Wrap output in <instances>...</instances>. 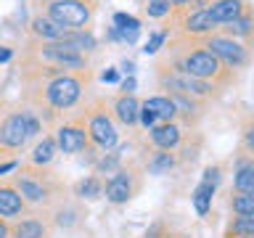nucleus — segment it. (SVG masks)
Segmentation results:
<instances>
[{"instance_id":"34","label":"nucleus","mask_w":254,"mask_h":238,"mask_svg":"<svg viewBox=\"0 0 254 238\" xmlns=\"http://www.w3.org/2000/svg\"><path fill=\"white\" fill-rule=\"evenodd\" d=\"M16 167H19V164H16L13 159H11V162H0V175H5V172H13Z\"/></svg>"},{"instance_id":"31","label":"nucleus","mask_w":254,"mask_h":238,"mask_svg":"<svg viewBox=\"0 0 254 238\" xmlns=\"http://www.w3.org/2000/svg\"><path fill=\"white\" fill-rule=\"evenodd\" d=\"M114 27L117 29H127V27H140V21L132 13H114Z\"/></svg>"},{"instance_id":"4","label":"nucleus","mask_w":254,"mask_h":238,"mask_svg":"<svg viewBox=\"0 0 254 238\" xmlns=\"http://www.w3.org/2000/svg\"><path fill=\"white\" fill-rule=\"evenodd\" d=\"M43 132V119L27 106H13L0 114V159L24 151V146Z\"/></svg>"},{"instance_id":"8","label":"nucleus","mask_w":254,"mask_h":238,"mask_svg":"<svg viewBox=\"0 0 254 238\" xmlns=\"http://www.w3.org/2000/svg\"><path fill=\"white\" fill-rule=\"evenodd\" d=\"M51 135H53L56 146H59V154L64 156H77V154H93V159L98 156V151L90 146V138H87V130H85L79 111H74L71 117H64L61 122H56Z\"/></svg>"},{"instance_id":"10","label":"nucleus","mask_w":254,"mask_h":238,"mask_svg":"<svg viewBox=\"0 0 254 238\" xmlns=\"http://www.w3.org/2000/svg\"><path fill=\"white\" fill-rule=\"evenodd\" d=\"M53 225L45 212H29L11 222V238H51Z\"/></svg>"},{"instance_id":"5","label":"nucleus","mask_w":254,"mask_h":238,"mask_svg":"<svg viewBox=\"0 0 254 238\" xmlns=\"http://www.w3.org/2000/svg\"><path fill=\"white\" fill-rule=\"evenodd\" d=\"M79 117L85 122L87 138H90V146L98 151V154H106V151H114L119 143V124L114 122L109 111L106 98H87L79 106Z\"/></svg>"},{"instance_id":"22","label":"nucleus","mask_w":254,"mask_h":238,"mask_svg":"<svg viewBox=\"0 0 254 238\" xmlns=\"http://www.w3.org/2000/svg\"><path fill=\"white\" fill-rule=\"evenodd\" d=\"M222 238H254V217H238L230 214L222 230Z\"/></svg>"},{"instance_id":"35","label":"nucleus","mask_w":254,"mask_h":238,"mask_svg":"<svg viewBox=\"0 0 254 238\" xmlns=\"http://www.w3.org/2000/svg\"><path fill=\"white\" fill-rule=\"evenodd\" d=\"M11 56H13V51L8 45H0V63L3 61H11Z\"/></svg>"},{"instance_id":"3","label":"nucleus","mask_w":254,"mask_h":238,"mask_svg":"<svg viewBox=\"0 0 254 238\" xmlns=\"http://www.w3.org/2000/svg\"><path fill=\"white\" fill-rule=\"evenodd\" d=\"M8 180L13 182V188L19 190V196L24 198V204H27L32 212H48L51 206L59 204L61 198H66L64 185H61V180L56 178L53 167L21 164V167H16Z\"/></svg>"},{"instance_id":"27","label":"nucleus","mask_w":254,"mask_h":238,"mask_svg":"<svg viewBox=\"0 0 254 238\" xmlns=\"http://www.w3.org/2000/svg\"><path fill=\"white\" fill-rule=\"evenodd\" d=\"M241 154L254 159V114H249L241 122Z\"/></svg>"},{"instance_id":"19","label":"nucleus","mask_w":254,"mask_h":238,"mask_svg":"<svg viewBox=\"0 0 254 238\" xmlns=\"http://www.w3.org/2000/svg\"><path fill=\"white\" fill-rule=\"evenodd\" d=\"M180 162H178V154L175 151H162V148H151L146 162H143V170L146 175H167L170 170H175Z\"/></svg>"},{"instance_id":"17","label":"nucleus","mask_w":254,"mask_h":238,"mask_svg":"<svg viewBox=\"0 0 254 238\" xmlns=\"http://www.w3.org/2000/svg\"><path fill=\"white\" fill-rule=\"evenodd\" d=\"M45 214H48V220H51L53 230H56V228H74L77 222H79V217H82L79 206L71 204L69 198H61V201L56 204V206H51Z\"/></svg>"},{"instance_id":"12","label":"nucleus","mask_w":254,"mask_h":238,"mask_svg":"<svg viewBox=\"0 0 254 238\" xmlns=\"http://www.w3.org/2000/svg\"><path fill=\"white\" fill-rule=\"evenodd\" d=\"M206 11H209V16L214 19V24L222 27V24L236 21V19H241V16H254V5L249 0H209Z\"/></svg>"},{"instance_id":"7","label":"nucleus","mask_w":254,"mask_h":238,"mask_svg":"<svg viewBox=\"0 0 254 238\" xmlns=\"http://www.w3.org/2000/svg\"><path fill=\"white\" fill-rule=\"evenodd\" d=\"M143 178H146L143 162H135V159L122 162L109 178H103V196H106V201L114 206L130 204L143 190Z\"/></svg>"},{"instance_id":"16","label":"nucleus","mask_w":254,"mask_h":238,"mask_svg":"<svg viewBox=\"0 0 254 238\" xmlns=\"http://www.w3.org/2000/svg\"><path fill=\"white\" fill-rule=\"evenodd\" d=\"M233 190L236 193H254V159L238 151L233 170Z\"/></svg>"},{"instance_id":"33","label":"nucleus","mask_w":254,"mask_h":238,"mask_svg":"<svg viewBox=\"0 0 254 238\" xmlns=\"http://www.w3.org/2000/svg\"><path fill=\"white\" fill-rule=\"evenodd\" d=\"M0 238H11V222L0 217Z\"/></svg>"},{"instance_id":"14","label":"nucleus","mask_w":254,"mask_h":238,"mask_svg":"<svg viewBox=\"0 0 254 238\" xmlns=\"http://www.w3.org/2000/svg\"><path fill=\"white\" fill-rule=\"evenodd\" d=\"M29 212L32 209L24 204V198L19 196V190L13 188V182L8 178L5 180L0 178V217L13 222V220H19V217H24V214H29Z\"/></svg>"},{"instance_id":"29","label":"nucleus","mask_w":254,"mask_h":238,"mask_svg":"<svg viewBox=\"0 0 254 238\" xmlns=\"http://www.w3.org/2000/svg\"><path fill=\"white\" fill-rule=\"evenodd\" d=\"M220 180H222V164H209L204 170V175H201V182H204V185H209V188H214V190H217Z\"/></svg>"},{"instance_id":"2","label":"nucleus","mask_w":254,"mask_h":238,"mask_svg":"<svg viewBox=\"0 0 254 238\" xmlns=\"http://www.w3.org/2000/svg\"><path fill=\"white\" fill-rule=\"evenodd\" d=\"M159 61L170 63L172 69H178L188 77L217 85L222 90L228 85H233L238 74H241V71H236V69L225 66L222 61H217L209 51H204L196 37H186V35H167L164 53L159 56Z\"/></svg>"},{"instance_id":"30","label":"nucleus","mask_w":254,"mask_h":238,"mask_svg":"<svg viewBox=\"0 0 254 238\" xmlns=\"http://www.w3.org/2000/svg\"><path fill=\"white\" fill-rule=\"evenodd\" d=\"M164 43H167V29L154 32V35L148 37V43H146L143 51H146V53H159V48H164Z\"/></svg>"},{"instance_id":"20","label":"nucleus","mask_w":254,"mask_h":238,"mask_svg":"<svg viewBox=\"0 0 254 238\" xmlns=\"http://www.w3.org/2000/svg\"><path fill=\"white\" fill-rule=\"evenodd\" d=\"M140 106L154 114L156 124H162V122H178V119H175V103H172L170 95H164V93H156V95H151V98L140 101Z\"/></svg>"},{"instance_id":"6","label":"nucleus","mask_w":254,"mask_h":238,"mask_svg":"<svg viewBox=\"0 0 254 238\" xmlns=\"http://www.w3.org/2000/svg\"><path fill=\"white\" fill-rule=\"evenodd\" d=\"M37 5L35 13L64 24L66 29H90L101 0H32Z\"/></svg>"},{"instance_id":"36","label":"nucleus","mask_w":254,"mask_h":238,"mask_svg":"<svg viewBox=\"0 0 254 238\" xmlns=\"http://www.w3.org/2000/svg\"><path fill=\"white\" fill-rule=\"evenodd\" d=\"M103 82H117V79H119V74H117V69H109V71H103Z\"/></svg>"},{"instance_id":"26","label":"nucleus","mask_w":254,"mask_h":238,"mask_svg":"<svg viewBox=\"0 0 254 238\" xmlns=\"http://www.w3.org/2000/svg\"><path fill=\"white\" fill-rule=\"evenodd\" d=\"M228 206H230V214L254 217V193H236V190H230Z\"/></svg>"},{"instance_id":"28","label":"nucleus","mask_w":254,"mask_h":238,"mask_svg":"<svg viewBox=\"0 0 254 238\" xmlns=\"http://www.w3.org/2000/svg\"><path fill=\"white\" fill-rule=\"evenodd\" d=\"M170 11H172V5L167 3V0H148V5H146L148 19H167Z\"/></svg>"},{"instance_id":"1","label":"nucleus","mask_w":254,"mask_h":238,"mask_svg":"<svg viewBox=\"0 0 254 238\" xmlns=\"http://www.w3.org/2000/svg\"><path fill=\"white\" fill-rule=\"evenodd\" d=\"M90 79H93L90 66L79 71H66V74L45 79V82L24 85L21 101L24 106L32 109L43 119V124H56L64 117H69L71 109L82 106L85 95L90 90Z\"/></svg>"},{"instance_id":"21","label":"nucleus","mask_w":254,"mask_h":238,"mask_svg":"<svg viewBox=\"0 0 254 238\" xmlns=\"http://www.w3.org/2000/svg\"><path fill=\"white\" fill-rule=\"evenodd\" d=\"M217 32L225 37L238 40V43H252L254 40V16H241L236 21H228L222 27H217Z\"/></svg>"},{"instance_id":"13","label":"nucleus","mask_w":254,"mask_h":238,"mask_svg":"<svg viewBox=\"0 0 254 238\" xmlns=\"http://www.w3.org/2000/svg\"><path fill=\"white\" fill-rule=\"evenodd\" d=\"M183 138H186V130H183L180 122H162L154 124L148 130V143L151 148H162V151H175L183 146Z\"/></svg>"},{"instance_id":"15","label":"nucleus","mask_w":254,"mask_h":238,"mask_svg":"<svg viewBox=\"0 0 254 238\" xmlns=\"http://www.w3.org/2000/svg\"><path fill=\"white\" fill-rule=\"evenodd\" d=\"M69 32H74V29H66L64 24L48 19V16H43V13H35V16L29 19V37H35V40L59 43V40H66Z\"/></svg>"},{"instance_id":"32","label":"nucleus","mask_w":254,"mask_h":238,"mask_svg":"<svg viewBox=\"0 0 254 238\" xmlns=\"http://www.w3.org/2000/svg\"><path fill=\"white\" fill-rule=\"evenodd\" d=\"M135 90V77H127L122 85H119V93H132Z\"/></svg>"},{"instance_id":"23","label":"nucleus","mask_w":254,"mask_h":238,"mask_svg":"<svg viewBox=\"0 0 254 238\" xmlns=\"http://www.w3.org/2000/svg\"><path fill=\"white\" fill-rule=\"evenodd\" d=\"M74 196L82 198V201H95V198L103 196V178H98V175H85L82 180L74 185Z\"/></svg>"},{"instance_id":"11","label":"nucleus","mask_w":254,"mask_h":238,"mask_svg":"<svg viewBox=\"0 0 254 238\" xmlns=\"http://www.w3.org/2000/svg\"><path fill=\"white\" fill-rule=\"evenodd\" d=\"M109 111L119 127H135L140 114V101L132 93H117L114 98H106Z\"/></svg>"},{"instance_id":"37","label":"nucleus","mask_w":254,"mask_h":238,"mask_svg":"<svg viewBox=\"0 0 254 238\" xmlns=\"http://www.w3.org/2000/svg\"><path fill=\"white\" fill-rule=\"evenodd\" d=\"M122 71L127 77H132V71H135V63L132 61H122Z\"/></svg>"},{"instance_id":"38","label":"nucleus","mask_w":254,"mask_h":238,"mask_svg":"<svg viewBox=\"0 0 254 238\" xmlns=\"http://www.w3.org/2000/svg\"><path fill=\"white\" fill-rule=\"evenodd\" d=\"M167 238H172V236H167ZM178 238H188V236H178Z\"/></svg>"},{"instance_id":"9","label":"nucleus","mask_w":254,"mask_h":238,"mask_svg":"<svg viewBox=\"0 0 254 238\" xmlns=\"http://www.w3.org/2000/svg\"><path fill=\"white\" fill-rule=\"evenodd\" d=\"M198 43H201L204 51H209L217 61H222L225 66L236 69V71H244L254 59V51H252L249 43H238V40L225 37V35H220V32L198 37Z\"/></svg>"},{"instance_id":"25","label":"nucleus","mask_w":254,"mask_h":238,"mask_svg":"<svg viewBox=\"0 0 254 238\" xmlns=\"http://www.w3.org/2000/svg\"><path fill=\"white\" fill-rule=\"evenodd\" d=\"M212 198H214V188L204 185V182H198L193 188V193H190V201H193V209L198 217H206L212 209Z\"/></svg>"},{"instance_id":"24","label":"nucleus","mask_w":254,"mask_h":238,"mask_svg":"<svg viewBox=\"0 0 254 238\" xmlns=\"http://www.w3.org/2000/svg\"><path fill=\"white\" fill-rule=\"evenodd\" d=\"M61 43H66L69 48H74L77 53H93L95 48H98V40L93 37V32L90 29H74V32H69L66 40H61Z\"/></svg>"},{"instance_id":"18","label":"nucleus","mask_w":254,"mask_h":238,"mask_svg":"<svg viewBox=\"0 0 254 238\" xmlns=\"http://www.w3.org/2000/svg\"><path fill=\"white\" fill-rule=\"evenodd\" d=\"M56 156H59V146H56L53 135H43V138L32 146L29 156H27V164L29 167H53Z\"/></svg>"}]
</instances>
